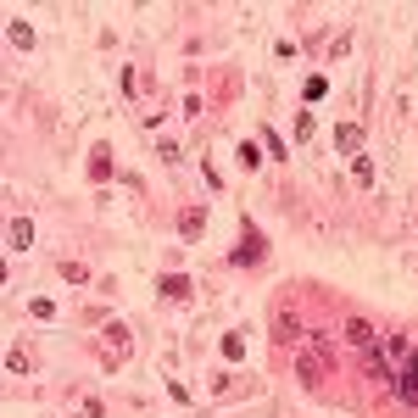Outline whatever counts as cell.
<instances>
[{
    "label": "cell",
    "instance_id": "cell-1",
    "mask_svg": "<svg viewBox=\"0 0 418 418\" xmlns=\"http://www.w3.org/2000/svg\"><path fill=\"white\" fill-rule=\"evenodd\" d=\"M396 385H401V401H407V407H418V351H407V357H401Z\"/></svg>",
    "mask_w": 418,
    "mask_h": 418
},
{
    "label": "cell",
    "instance_id": "cell-2",
    "mask_svg": "<svg viewBox=\"0 0 418 418\" xmlns=\"http://www.w3.org/2000/svg\"><path fill=\"white\" fill-rule=\"evenodd\" d=\"M6 246H12V251L34 246V218H12V229H6Z\"/></svg>",
    "mask_w": 418,
    "mask_h": 418
},
{
    "label": "cell",
    "instance_id": "cell-3",
    "mask_svg": "<svg viewBox=\"0 0 418 418\" xmlns=\"http://www.w3.org/2000/svg\"><path fill=\"white\" fill-rule=\"evenodd\" d=\"M346 340H351V346H362V351H368V346H379V340H374V324H368V318H346Z\"/></svg>",
    "mask_w": 418,
    "mask_h": 418
},
{
    "label": "cell",
    "instance_id": "cell-4",
    "mask_svg": "<svg viewBox=\"0 0 418 418\" xmlns=\"http://www.w3.org/2000/svg\"><path fill=\"white\" fill-rule=\"evenodd\" d=\"M335 145H340V151H362V128H357V123H340V128H335Z\"/></svg>",
    "mask_w": 418,
    "mask_h": 418
},
{
    "label": "cell",
    "instance_id": "cell-5",
    "mask_svg": "<svg viewBox=\"0 0 418 418\" xmlns=\"http://www.w3.org/2000/svg\"><path fill=\"white\" fill-rule=\"evenodd\" d=\"M162 296H167V301H184V296H190V279H184V274H167V279H162Z\"/></svg>",
    "mask_w": 418,
    "mask_h": 418
},
{
    "label": "cell",
    "instance_id": "cell-6",
    "mask_svg": "<svg viewBox=\"0 0 418 418\" xmlns=\"http://www.w3.org/2000/svg\"><path fill=\"white\" fill-rule=\"evenodd\" d=\"M106 340H112V362L128 357V329H123V324H106Z\"/></svg>",
    "mask_w": 418,
    "mask_h": 418
},
{
    "label": "cell",
    "instance_id": "cell-7",
    "mask_svg": "<svg viewBox=\"0 0 418 418\" xmlns=\"http://www.w3.org/2000/svg\"><path fill=\"white\" fill-rule=\"evenodd\" d=\"M6 374H34V357H28L23 346H12V351H6Z\"/></svg>",
    "mask_w": 418,
    "mask_h": 418
},
{
    "label": "cell",
    "instance_id": "cell-8",
    "mask_svg": "<svg viewBox=\"0 0 418 418\" xmlns=\"http://www.w3.org/2000/svg\"><path fill=\"white\" fill-rule=\"evenodd\" d=\"M178 229H184V235L195 240V235L206 229V212H201V206H195V212H178Z\"/></svg>",
    "mask_w": 418,
    "mask_h": 418
},
{
    "label": "cell",
    "instance_id": "cell-9",
    "mask_svg": "<svg viewBox=\"0 0 418 418\" xmlns=\"http://www.w3.org/2000/svg\"><path fill=\"white\" fill-rule=\"evenodd\" d=\"M296 368H301V379H307V385H318V379H324V362H318V351H307Z\"/></svg>",
    "mask_w": 418,
    "mask_h": 418
},
{
    "label": "cell",
    "instance_id": "cell-10",
    "mask_svg": "<svg viewBox=\"0 0 418 418\" xmlns=\"http://www.w3.org/2000/svg\"><path fill=\"white\" fill-rule=\"evenodd\" d=\"M6 40H12L17 51H28V45H34V28H28V23H12V28H6Z\"/></svg>",
    "mask_w": 418,
    "mask_h": 418
},
{
    "label": "cell",
    "instance_id": "cell-11",
    "mask_svg": "<svg viewBox=\"0 0 418 418\" xmlns=\"http://www.w3.org/2000/svg\"><path fill=\"white\" fill-rule=\"evenodd\" d=\"M279 340H301V324H296V312H279V329H274Z\"/></svg>",
    "mask_w": 418,
    "mask_h": 418
},
{
    "label": "cell",
    "instance_id": "cell-12",
    "mask_svg": "<svg viewBox=\"0 0 418 418\" xmlns=\"http://www.w3.org/2000/svg\"><path fill=\"white\" fill-rule=\"evenodd\" d=\"M90 178H112V156H106V151L90 156Z\"/></svg>",
    "mask_w": 418,
    "mask_h": 418
},
{
    "label": "cell",
    "instance_id": "cell-13",
    "mask_svg": "<svg viewBox=\"0 0 418 418\" xmlns=\"http://www.w3.org/2000/svg\"><path fill=\"white\" fill-rule=\"evenodd\" d=\"M235 262H262V240H257V235H251V240H246V246H240V251H235Z\"/></svg>",
    "mask_w": 418,
    "mask_h": 418
},
{
    "label": "cell",
    "instance_id": "cell-14",
    "mask_svg": "<svg viewBox=\"0 0 418 418\" xmlns=\"http://www.w3.org/2000/svg\"><path fill=\"white\" fill-rule=\"evenodd\" d=\"M62 279H67V285H84L90 268H84V262H62Z\"/></svg>",
    "mask_w": 418,
    "mask_h": 418
},
{
    "label": "cell",
    "instance_id": "cell-15",
    "mask_svg": "<svg viewBox=\"0 0 418 418\" xmlns=\"http://www.w3.org/2000/svg\"><path fill=\"white\" fill-rule=\"evenodd\" d=\"M84 418H101V401H95V396L84 401Z\"/></svg>",
    "mask_w": 418,
    "mask_h": 418
}]
</instances>
